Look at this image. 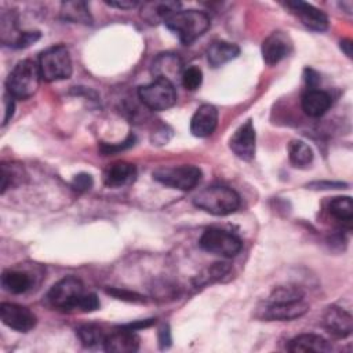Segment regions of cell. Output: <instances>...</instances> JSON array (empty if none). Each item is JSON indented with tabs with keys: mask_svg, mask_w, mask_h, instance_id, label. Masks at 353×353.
I'll return each mask as SVG.
<instances>
[{
	"mask_svg": "<svg viewBox=\"0 0 353 353\" xmlns=\"http://www.w3.org/2000/svg\"><path fill=\"white\" fill-rule=\"evenodd\" d=\"M288 157L295 167H305L313 161V150L306 142L292 139L288 143Z\"/></svg>",
	"mask_w": 353,
	"mask_h": 353,
	"instance_id": "cell-25",
	"label": "cell"
},
{
	"mask_svg": "<svg viewBox=\"0 0 353 353\" xmlns=\"http://www.w3.org/2000/svg\"><path fill=\"white\" fill-rule=\"evenodd\" d=\"M14 99L7 91L4 92L3 95V105H4V114H3V123L1 125L4 127L14 116V109H15V103H14Z\"/></svg>",
	"mask_w": 353,
	"mask_h": 353,
	"instance_id": "cell-37",
	"label": "cell"
},
{
	"mask_svg": "<svg viewBox=\"0 0 353 353\" xmlns=\"http://www.w3.org/2000/svg\"><path fill=\"white\" fill-rule=\"evenodd\" d=\"M106 4L110 7H114V8H120V10H131V8H135L139 3L132 1V0H113V1H106Z\"/></svg>",
	"mask_w": 353,
	"mask_h": 353,
	"instance_id": "cell-40",
	"label": "cell"
},
{
	"mask_svg": "<svg viewBox=\"0 0 353 353\" xmlns=\"http://www.w3.org/2000/svg\"><path fill=\"white\" fill-rule=\"evenodd\" d=\"M181 83L185 90L194 91L197 90L203 83V72L197 66H189L182 72Z\"/></svg>",
	"mask_w": 353,
	"mask_h": 353,
	"instance_id": "cell-30",
	"label": "cell"
},
{
	"mask_svg": "<svg viewBox=\"0 0 353 353\" xmlns=\"http://www.w3.org/2000/svg\"><path fill=\"white\" fill-rule=\"evenodd\" d=\"M182 61L178 55L165 52L160 54L152 65V73L154 79H167L172 81L175 77L182 76Z\"/></svg>",
	"mask_w": 353,
	"mask_h": 353,
	"instance_id": "cell-17",
	"label": "cell"
},
{
	"mask_svg": "<svg viewBox=\"0 0 353 353\" xmlns=\"http://www.w3.org/2000/svg\"><path fill=\"white\" fill-rule=\"evenodd\" d=\"M138 97L148 109L154 112L167 110L176 102L175 85L167 79H154L152 83L139 87Z\"/></svg>",
	"mask_w": 353,
	"mask_h": 353,
	"instance_id": "cell-6",
	"label": "cell"
},
{
	"mask_svg": "<svg viewBox=\"0 0 353 353\" xmlns=\"http://www.w3.org/2000/svg\"><path fill=\"white\" fill-rule=\"evenodd\" d=\"M70 185H72V188H73L74 190H77V192H87V190H90V189L92 188L94 179H92V176H91L90 174H87V172H80V174H77V175L73 176Z\"/></svg>",
	"mask_w": 353,
	"mask_h": 353,
	"instance_id": "cell-32",
	"label": "cell"
},
{
	"mask_svg": "<svg viewBox=\"0 0 353 353\" xmlns=\"http://www.w3.org/2000/svg\"><path fill=\"white\" fill-rule=\"evenodd\" d=\"M0 319L4 325L18 332H28L36 327V314L26 306L3 302L0 305Z\"/></svg>",
	"mask_w": 353,
	"mask_h": 353,
	"instance_id": "cell-9",
	"label": "cell"
},
{
	"mask_svg": "<svg viewBox=\"0 0 353 353\" xmlns=\"http://www.w3.org/2000/svg\"><path fill=\"white\" fill-rule=\"evenodd\" d=\"M305 73L307 74V77H306V81H307V84H309V87H310V90H313V88H316V84L319 83V74L313 70V69H305Z\"/></svg>",
	"mask_w": 353,
	"mask_h": 353,
	"instance_id": "cell-42",
	"label": "cell"
},
{
	"mask_svg": "<svg viewBox=\"0 0 353 353\" xmlns=\"http://www.w3.org/2000/svg\"><path fill=\"white\" fill-rule=\"evenodd\" d=\"M323 325L330 334L338 338H346L353 331V317L349 312L338 306H328L323 314Z\"/></svg>",
	"mask_w": 353,
	"mask_h": 353,
	"instance_id": "cell-14",
	"label": "cell"
},
{
	"mask_svg": "<svg viewBox=\"0 0 353 353\" xmlns=\"http://www.w3.org/2000/svg\"><path fill=\"white\" fill-rule=\"evenodd\" d=\"M218 125V110L211 103H203L190 119V132L197 138L210 137Z\"/></svg>",
	"mask_w": 353,
	"mask_h": 353,
	"instance_id": "cell-15",
	"label": "cell"
},
{
	"mask_svg": "<svg viewBox=\"0 0 353 353\" xmlns=\"http://www.w3.org/2000/svg\"><path fill=\"white\" fill-rule=\"evenodd\" d=\"M134 142H135V135H128L125 138V141L120 142L119 145H108V143H102L101 145V152L103 154H110V153H114V152H120V150H124V149H128L131 146H134Z\"/></svg>",
	"mask_w": 353,
	"mask_h": 353,
	"instance_id": "cell-35",
	"label": "cell"
},
{
	"mask_svg": "<svg viewBox=\"0 0 353 353\" xmlns=\"http://www.w3.org/2000/svg\"><path fill=\"white\" fill-rule=\"evenodd\" d=\"M61 15L66 21L80 22V23H91V15L87 4L84 1H65L61 7Z\"/></svg>",
	"mask_w": 353,
	"mask_h": 353,
	"instance_id": "cell-24",
	"label": "cell"
},
{
	"mask_svg": "<svg viewBox=\"0 0 353 353\" xmlns=\"http://www.w3.org/2000/svg\"><path fill=\"white\" fill-rule=\"evenodd\" d=\"M310 189H343L347 185L343 182H312L307 185Z\"/></svg>",
	"mask_w": 353,
	"mask_h": 353,
	"instance_id": "cell-39",
	"label": "cell"
},
{
	"mask_svg": "<svg viewBox=\"0 0 353 353\" xmlns=\"http://www.w3.org/2000/svg\"><path fill=\"white\" fill-rule=\"evenodd\" d=\"M40 39V32H22L17 41L14 43L12 47H17V48H25V47H29L30 44L36 43L37 40Z\"/></svg>",
	"mask_w": 353,
	"mask_h": 353,
	"instance_id": "cell-36",
	"label": "cell"
},
{
	"mask_svg": "<svg viewBox=\"0 0 353 353\" xmlns=\"http://www.w3.org/2000/svg\"><path fill=\"white\" fill-rule=\"evenodd\" d=\"M76 335L80 339L81 345L85 347H95L98 345H103L106 334L102 327L97 324H83L77 327Z\"/></svg>",
	"mask_w": 353,
	"mask_h": 353,
	"instance_id": "cell-27",
	"label": "cell"
},
{
	"mask_svg": "<svg viewBox=\"0 0 353 353\" xmlns=\"http://www.w3.org/2000/svg\"><path fill=\"white\" fill-rule=\"evenodd\" d=\"M303 296H305V292L301 287H296V285H292V284H285V285L274 287L266 302L290 303V302L302 301Z\"/></svg>",
	"mask_w": 353,
	"mask_h": 353,
	"instance_id": "cell-26",
	"label": "cell"
},
{
	"mask_svg": "<svg viewBox=\"0 0 353 353\" xmlns=\"http://www.w3.org/2000/svg\"><path fill=\"white\" fill-rule=\"evenodd\" d=\"M285 6L301 19V22L313 32H324L328 28V18L327 15L319 10L317 7L295 0V1H287Z\"/></svg>",
	"mask_w": 353,
	"mask_h": 353,
	"instance_id": "cell-13",
	"label": "cell"
},
{
	"mask_svg": "<svg viewBox=\"0 0 353 353\" xmlns=\"http://www.w3.org/2000/svg\"><path fill=\"white\" fill-rule=\"evenodd\" d=\"M164 25L178 36L182 44L189 46L208 30L211 21L204 11L179 10L170 15Z\"/></svg>",
	"mask_w": 353,
	"mask_h": 353,
	"instance_id": "cell-1",
	"label": "cell"
},
{
	"mask_svg": "<svg viewBox=\"0 0 353 353\" xmlns=\"http://www.w3.org/2000/svg\"><path fill=\"white\" fill-rule=\"evenodd\" d=\"M292 50V41L284 32L270 33L262 43V58L266 65L272 66L288 57Z\"/></svg>",
	"mask_w": 353,
	"mask_h": 353,
	"instance_id": "cell-12",
	"label": "cell"
},
{
	"mask_svg": "<svg viewBox=\"0 0 353 353\" xmlns=\"http://www.w3.org/2000/svg\"><path fill=\"white\" fill-rule=\"evenodd\" d=\"M172 338H171V331L168 325H163L159 331V346L160 349H167L171 346Z\"/></svg>",
	"mask_w": 353,
	"mask_h": 353,
	"instance_id": "cell-38",
	"label": "cell"
},
{
	"mask_svg": "<svg viewBox=\"0 0 353 353\" xmlns=\"http://www.w3.org/2000/svg\"><path fill=\"white\" fill-rule=\"evenodd\" d=\"M199 244L204 251L225 258L236 256L243 248V243L236 234L218 228L205 229L199 240Z\"/></svg>",
	"mask_w": 353,
	"mask_h": 353,
	"instance_id": "cell-8",
	"label": "cell"
},
{
	"mask_svg": "<svg viewBox=\"0 0 353 353\" xmlns=\"http://www.w3.org/2000/svg\"><path fill=\"white\" fill-rule=\"evenodd\" d=\"M84 294L81 280L74 276H66L50 288L46 298L52 307L63 312H73L77 310L79 302Z\"/></svg>",
	"mask_w": 353,
	"mask_h": 353,
	"instance_id": "cell-5",
	"label": "cell"
},
{
	"mask_svg": "<svg viewBox=\"0 0 353 353\" xmlns=\"http://www.w3.org/2000/svg\"><path fill=\"white\" fill-rule=\"evenodd\" d=\"M99 306H101V303L95 294H84L79 302L77 310L87 313V312H94V310L99 309Z\"/></svg>",
	"mask_w": 353,
	"mask_h": 353,
	"instance_id": "cell-34",
	"label": "cell"
},
{
	"mask_svg": "<svg viewBox=\"0 0 353 353\" xmlns=\"http://www.w3.org/2000/svg\"><path fill=\"white\" fill-rule=\"evenodd\" d=\"M39 70L44 81L65 80L72 76L73 66L69 50L63 44L51 46L39 57Z\"/></svg>",
	"mask_w": 353,
	"mask_h": 353,
	"instance_id": "cell-4",
	"label": "cell"
},
{
	"mask_svg": "<svg viewBox=\"0 0 353 353\" xmlns=\"http://www.w3.org/2000/svg\"><path fill=\"white\" fill-rule=\"evenodd\" d=\"M41 74L39 65L32 59L19 61L6 80V91L15 99H28L39 88Z\"/></svg>",
	"mask_w": 353,
	"mask_h": 353,
	"instance_id": "cell-3",
	"label": "cell"
},
{
	"mask_svg": "<svg viewBox=\"0 0 353 353\" xmlns=\"http://www.w3.org/2000/svg\"><path fill=\"white\" fill-rule=\"evenodd\" d=\"M153 323H154V319H145V320H138V321H134V323H130V324H124L121 327L127 328V330H131V331H137V330H141V328H148Z\"/></svg>",
	"mask_w": 353,
	"mask_h": 353,
	"instance_id": "cell-41",
	"label": "cell"
},
{
	"mask_svg": "<svg viewBox=\"0 0 353 353\" xmlns=\"http://www.w3.org/2000/svg\"><path fill=\"white\" fill-rule=\"evenodd\" d=\"M193 204L211 215L225 216L239 210L240 196L232 188L212 185L199 192L193 199Z\"/></svg>",
	"mask_w": 353,
	"mask_h": 353,
	"instance_id": "cell-2",
	"label": "cell"
},
{
	"mask_svg": "<svg viewBox=\"0 0 353 353\" xmlns=\"http://www.w3.org/2000/svg\"><path fill=\"white\" fill-rule=\"evenodd\" d=\"M103 347L106 352L112 353H132L139 347V336L135 331L120 327L117 331L106 335Z\"/></svg>",
	"mask_w": 353,
	"mask_h": 353,
	"instance_id": "cell-16",
	"label": "cell"
},
{
	"mask_svg": "<svg viewBox=\"0 0 353 353\" xmlns=\"http://www.w3.org/2000/svg\"><path fill=\"white\" fill-rule=\"evenodd\" d=\"M106 294L109 295H113L114 298L117 299H123V301H128V302H145L143 296L137 294V292H132V291H127V290H120V288H108L106 290Z\"/></svg>",
	"mask_w": 353,
	"mask_h": 353,
	"instance_id": "cell-33",
	"label": "cell"
},
{
	"mask_svg": "<svg viewBox=\"0 0 353 353\" xmlns=\"http://www.w3.org/2000/svg\"><path fill=\"white\" fill-rule=\"evenodd\" d=\"M331 106V97L321 90H309L302 97V109L310 117L323 116Z\"/></svg>",
	"mask_w": 353,
	"mask_h": 353,
	"instance_id": "cell-22",
	"label": "cell"
},
{
	"mask_svg": "<svg viewBox=\"0 0 353 353\" xmlns=\"http://www.w3.org/2000/svg\"><path fill=\"white\" fill-rule=\"evenodd\" d=\"M181 3L178 1H149L143 3L141 7V15L149 23H157L159 21L164 22L170 15L179 11Z\"/></svg>",
	"mask_w": 353,
	"mask_h": 353,
	"instance_id": "cell-21",
	"label": "cell"
},
{
	"mask_svg": "<svg viewBox=\"0 0 353 353\" xmlns=\"http://www.w3.org/2000/svg\"><path fill=\"white\" fill-rule=\"evenodd\" d=\"M240 54V48L234 43H229L225 40H218L210 44L207 50V59L212 68H219L229 61L237 58Z\"/></svg>",
	"mask_w": 353,
	"mask_h": 353,
	"instance_id": "cell-20",
	"label": "cell"
},
{
	"mask_svg": "<svg viewBox=\"0 0 353 353\" xmlns=\"http://www.w3.org/2000/svg\"><path fill=\"white\" fill-rule=\"evenodd\" d=\"M328 212L338 221L350 223L353 219V201L349 196L334 197L328 203Z\"/></svg>",
	"mask_w": 353,
	"mask_h": 353,
	"instance_id": "cell-28",
	"label": "cell"
},
{
	"mask_svg": "<svg viewBox=\"0 0 353 353\" xmlns=\"http://www.w3.org/2000/svg\"><path fill=\"white\" fill-rule=\"evenodd\" d=\"M287 349L292 353H306V352H316V353H325L331 352L332 346L327 339H324L320 335L316 334H301L295 338H292Z\"/></svg>",
	"mask_w": 353,
	"mask_h": 353,
	"instance_id": "cell-19",
	"label": "cell"
},
{
	"mask_svg": "<svg viewBox=\"0 0 353 353\" xmlns=\"http://www.w3.org/2000/svg\"><path fill=\"white\" fill-rule=\"evenodd\" d=\"M229 269H230V266L226 262L212 263L210 268H207L201 274H199L196 277V284L197 285H205L208 283L216 281V280L222 279L229 272Z\"/></svg>",
	"mask_w": 353,
	"mask_h": 353,
	"instance_id": "cell-29",
	"label": "cell"
},
{
	"mask_svg": "<svg viewBox=\"0 0 353 353\" xmlns=\"http://www.w3.org/2000/svg\"><path fill=\"white\" fill-rule=\"evenodd\" d=\"M137 168L127 161H116L110 164L103 172V182L108 188H121L134 181Z\"/></svg>",
	"mask_w": 353,
	"mask_h": 353,
	"instance_id": "cell-18",
	"label": "cell"
},
{
	"mask_svg": "<svg viewBox=\"0 0 353 353\" xmlns=\"http://www.w3.org/2000/svg\"><path fill=\"white\" fill-rule=\"evenodd\" d=\"M309 310V305L302 299L290 303H273L265 302L263 307L259 309L258 317L263 320H294L302 317Z\"/></svg>",
	"mask_w": 353,
	"mask_h": 353,
	"instance_id": "cell-11",
	"label": "cell"
},
{
	"mask_svg": "<svg viewBox=\"0 0 353 353\" xmlns=\"http://www.w3.org/2000/svg\"><path fill=\"white\" fill-rule=\"evenodd\" d=\"M339 47H341V50L345 52V55H346L347 58H352V48H353V43H352V40H350V39H343V40H341Z\"/></svg>",
	"mask_w": 353,
	"mask_h": 353,
	"instance_id": "cell-43",
	"label": "cell"
},
{
	"mask_svg": "<svg viewBox=\"0 0 353 353\" xmlns=\"http://www.w3.org/2000/svg\"><path fill=\"white\" fill-rule=\"evenodd\" d=\"M255 143L256 134L252 124V120L248 119L244 121L230 137L229 148L230 150L241 160L250 161L255 156Z\"/></svg>",
	"mask_w": 353,
	"mask_h": 353,
	"instance_id": "cell-10",
	"label": "cell"
},
{
	"mask_svg": "<svg viewBox=\"0 0 353 353\" xmlns=\"http://www.w3.org/2000/svg\"><path fill=\"white\" fill-rule=\"evenodd\" d=\"M1 287L11 294H23L32 287V277L26 272L7 269L1 274Z\"/></svg>",
	"mask_w": 353,
	"mask_h": 353,
	"instance_id": "cell-23",
	"label": "cell"
},
{
	"mask_svg": "<svg viewBox=\"0 0 353 353\" xmlns=\"http://www.w3.org/2000/svg\"><path fill=\"white\" fill-rule=\"evenodd\" d=\"M19 176H21V172L15 170V165H11V168L8 170L7 164L3 163V165H1V193L4 194L7 188L10 185H14V182L17 179H19Z\"/></svg>",
	"mask_w": 353,
	"mask_h": 353,
	"instance_id": "cell-31",
	"label": "cell"
},
{
	"mask_svg": "<svg viewBox=\"0 0 353 353\" xmlns=\"http://www.w3.org/2000/svg\"><path fill=\"white\" fill-rule=\"evenodd\" d=\"M153 178L172 189L178 190H192L197 186L201 179V170L196 165L183 164L175 167H161L153 171Z\"/></svg>",
	"mask_w": 353,
	"mask_h": 353,
	"instance_id": "cell-7",
	"label": "cell"
}]
</instances>
